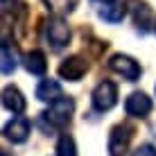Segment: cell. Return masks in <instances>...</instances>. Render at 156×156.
<instances>
[{
  "label": "cell",
  "instance_id": "cell-10",
  "mask_svg": "<svg viewBox=\"0 0 156 156\" xmlns=\"http://www.w3.org/2000/svg\"><path fill=\"white\" fill-rule=\"evenodd\" d=\"M2 106L7 111H12L14 115H18V113L25 111L27 102H25L23 93H20L16 86H5V88H2Z\"/></svg>",
  "mask_w": 156,
  "mask_h": 156
},
{
  "label": "cell",
  "instance_id": "cell-7",
  "mask_svg": "<svg viewBox=\"0 0 156 156\" xmlns=\"http://www.w3.org/2000/svg\"><path fill=\"white\" fill-rule=\"evenodd\" d=\"M88 73V61L79 55H73L68 59H63L61 66H59V77L68 79V82H79L84 75Z\"/></svg>",
  "mask_w": 156,
  "mask_h": 156
},
{
  "label": "cell",
  "instance_id": "cell-1",
  "mask_svg": "<svg viewBox=\"0 0 156 156\" xmlns=\"http://www.w3.org/2000/svg\"><path fill=\"white\" fill-rule=\"evenodd\" d=\"M73 111H75V100L63 95V98H59L57 102H52L50 109L43 111L41 115H43V120H45V122H50V127L61 129V127H66L68 122H70Z\"/></svg>",
  "mask_w": 156,
  "mask_h": 156
},
{
  "label": "cell",
  "instance_id": "cell-12",
  "mask_svg": "<svg viewBox=\"0 0 156 156\" xmlns=\"http://www.w3.org/2000/svg\"><path fill=\"white\" fill-rule=\"evenodd\" d=\"M0 59H2V63H0L2 75H12L16 70V66H18V55H16V48L12 45L9 39H2V45H0Z\"/></svg>",
  "mask_w": 156,
  "mask_h": 156
},
{
  "label": "cell",
  "instance_id": "cell-5",
  "mask_svg": "<svg viewBox=\"0 0 156 156\" xmlns=\"http://www.w3.org/2000/svg\"><path fill=\"white\" fill-rule=\"evenodd\" d=\"M109 68L113 73L122 75L127 82H138V79H140V73H143V68L138 66V61L133 57H129V55H113L109 59Z\"/></svg>",
  "mask_w": 156,
  "mask_h": 156
},
{
  "label": "cell",
  "instance_id": "cell-4",
  "mask_svg": "<svg viewBox=\"0 0 156 156\" xmlns=\"http://www.w3.org/2000/svg\"><path fill=\"white\" fill-rule=\"evenodd\" d=\"M45 36H48V43H50L55 50H61L70 43V27L68 23L61 18V16H50V20L45 23Z\"/></svg>",
  "mask_w": 156,
  "mask_h": 156
},
{
  "label": "cell",
  "instance_id": "cell-17",
  "mask_svg": "<svg viewBox=\"0 0 156 156\" xmlns=\"http://www.w3.org/2000/svg\"><path fill=\"white\" fill-rule=\"evenodd\" d=\"M95 2H100V5H104V7H106V5H113L115 0H95Z\"/></svg>",
  "mask_w": 156,
  "mask_h": 156
},
{
  "label": "cell",
  "instance_id": "cell-13",
  "mask_svg": "<svg viewBox=\"0 0 156 156\" xmlns=\"http://www.w3.org/2000/svg\"><path fill=\"white\" fill-rule=\"evenodd\" d=\"M23 66H25V70L30 75L41 77V75H45V70H48L45 55H43L41 50H32V52H27V55L23 57Z\"/></svg>",
  "mask_w": 156,
  "mask_h": 156
},
{
  "label": "cell",
  "instance_id": "cell-15",
  "mask_svg": "<svg viewBox=\"0 0 156 156\" xmlns=\"http://www.w3.org/2000/svg\"><path fill=\"white\" fill-rule=\"evenodd\" d=\"M57 156H77V145H75L73 136L63 133L57 143Z\"/></svg>",
  "mask_w": 156,
  "mask_h": 156
},
{
  "label": "cell",
  "instance_id": "cell-16",
  "mask_svg": "<svg viewBox=\"0 0 156 156\" xmlns=\"http://www.w3.org/2000/svg\"><path fill=\"white\" fill-rule=\"evenodd\" d=\"M131 156H156V147L149 145V143H145V145H140V147L133 149Z\"/></svg>",
  "mask_w": 156,
  "mask_h": 156
},
{
  "label": "cell",
  "instance_id": "cell-2",
  "mask_svg": "<svg viewBox=\"0 0 156 156\" xmlns=\"http://www.w3.org/2000/svg\"><path fill=\"white\" fill-rule=\"evenodd\" d=\"M127 5L131 7L133 25L138 27L140 34H149L152 30H156V14L145 0H127Z\"/></svg>",
  "mask_w": 156,
  "mask_h": 156
},
{
  "label": "cell",
  "instance_id": "cell-9",
  "mask_svg": "<svg viewBox=\"0 0 156 156\" xmlns=\"http://www.w3.org/2000/svg\"><path fill=\"white\" fill-rule=\"evenodd\" d=\"M152 100L147 98L145 93H131L125 102V111L131 118H147L152 113Z\"/></svg>",
  "mask_w": 156,
  "mask_h": 156
},
{
  "label": "cell",
  "instance_id": "cell-14",
  "mask_svg": "<svg viewBox=\"0 0 156 156\" xmlns=\"http://www.w3.org/2000/svg\"><path fill=\"white\" fill-rule=\"evenodd\" d=\"M127 14V5L122 2H113V5H106V7L100 9V18H104L106 23H120Z\"/></svg>",
  "mask_w": 156,
  "mask_h": 156
},
{
  "label": "cell",
  "instance_id": "cell-11",
  "mask_svg": "<svg viewBox=\"0 0 156 156\" xmlns=\"http://www.w3.org/2000/svg\"><path fill=\"white\" fill-rule=\"evenodd\" d=\"M36 98H39L41 102H57L59 98H63L61 95V84L57 82V79H50V77H45V79H41L39 86H36Z\"/></svg>",
  "mask_w": 156,
  "mask_h": 156
},
{
  "label": "cell",
  "instance_id": "cell-18",
  "mask_svg": "<svg viewBox=\"0 0 156 156\" xmlns=\"http://www.w3.org/2000/svg\"><path fill=\"white\" fill-rule=\"evenodd\" d=\"M2 156H9V154H7V152H2Z\"/></svg>",
  "mask_w": 156,
  "mask_h": 156
},
{
  "label": "cell",
  "instance_id": "cell-8",
  "mask_svg": "<svg viewBox=\"0 0 156 156\" xmlns=\"http://www.w3.org/2000/svg\"><path fill=\"white\" fill-rule=\"evenodd\" d=\"M30 129H32V125H30L27 118L14 115L12 120L5 125L2 133H5V138H7V140H12V143H25V140L30 138Z\"/></svg>",
  "mask_w": 156,
  "mask_h": 156
},
{
  "label": "cell",
  "instance_id": "cell-3",
  "mask_svg": "<svg viewBox=\"0 0 156 156\" xmlns=\"http://www.w3.org/2000/svg\"><path fill=\"white\" fill-rule=\"evenodd\" d=\"M90 102H93V109L100 111V113L111 111L118 104V86L113 82H109V79L100 82L98 86H95L93 95H90Z\"/></svg>",
  "mask_w": 156,
  "mask_h": 156
},
{
  "label": "cell",
  "instance_id": "cell-6",
  "mask_svg": "<svg viewBox=\"0 0 156 156\" xmlns=\"http://www.w3.org/2000/svg\"><path fill=\"white\" fill-rule=\"evenodd\" d=\"M133 129L129 125H115L109 133V156H125L131 145Z\"/></svg>",
  "mask_w": 156,
  "mask_h": 156
}]
</instances>
